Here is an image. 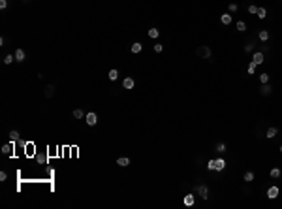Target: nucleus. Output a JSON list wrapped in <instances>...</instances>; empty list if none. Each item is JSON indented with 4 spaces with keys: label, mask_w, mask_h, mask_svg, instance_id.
I'll list each match as a JSON object with an SVG mask.
<instances>
[{
    "label": "nucleus",
    "mask_w": 282,
    "mask_h": 209,
    "mask_svg": "<svg viewBox=\"0 0 282 209\" xmlns=\"http://www.w3.org/2000/svg\"><path fill=\"white\" fill-rule=\"evenodd\" d=\"M196 53H197V57H199V59L207 60V59H211L213 51H211V47H209V45H199V47L196 49Z\"/></svg>",
    "instance_id": "nucleus-1"
},
{
    "label": "nucleus",
    "mask_w": 282,
    "mask_h": 209,
    "mask_svg": "<svg viewBox=\"0 0 282 209\" xmlns=\"http://www.w3.org/2000/svg\"><path fill=\"white\" fill-rule=\"evenodd\" d=\"M263 60H265V57H263V53L261 51H256L254 55H252V62L258 66V64H263Z\"/></svg>",
    "instance_id": "nucleus-2"
},
{
    "label": "nucleus",
    "mask_w": 282,
    "mask_h": 209,
    "mask_svg": "<svg viewBox=\"0 0 282 209\" xmlns=\"http://www.w3.org/2000/svg\"><path fill=\"white\" fill-rule=\"evenodd\" d=\"M85 119H87V124H89V126H94V124L98 123V115L92 113V111H90V113H87Z\"/></svg>",
    "instance_id": "nucleus-3"
},
{
    "label": "nucleus",
    "mask_w": 282,
    "mask_h": 209,
    "mask_svg": "<svg viewBox=\"0 0 282 209\" xmlns=\"http://www.w3.org/2000/svg\"><path fill=\"white\" fill-rule=\"evenodd\" d=\"M122 87H124L126 91H132V89L135 87V81L132 77H124V79H122Z\"/></svg>",
    "instance_id": "nucleus-4"
},
{
    "label": "nucleus",
    "mask_w": 282,
    "mask_h": 209,
    "mask_svg": "<svg viewBox=\"0 0 282 209\" xmlns=\"http://www.w3.org/2000/svg\"><path fill=\"white\" fill-rule=\"evenodd\" d=\"M278 192H280V190H278V186H269V190H267V198H269V200H275V198H277V196H278Z\"/></svg>",
    "instance_id": "nucleus-5"
},
{
    "label": "nucleus",
    "mask_w": 282,
    "mask_h": 209,
    "mask_svg": "<svg viewBox=\"0 0 282 209\" xmlns=\"http://www.w3.org/2000/svg\"><path fill=\"white\" fill-rule=\"evenodd\" d=\"M196 190L199 192V196H201L203 200H207V198H209V188H207L205 185H199V186H197V188H196Z\"/></svg>",
    "instance_id": "nucleus-6"
},
{
    "label": "nucleus",
    "mask_w": 282,
    "mask_h": 209,
    "mask_svg": "<svg viewBox=\"0 0 282 209\" xmlns=\"http://www.w3.org/2000/svg\"><path fill=\"white\" fill-rule=\"evenodd\" d=\"M15 62H23V60L27 59V53H25V51L23 49H15Z\"/></svg>",
    "instance_id": "nucleus-7"
},
{
    "label": "nucleus",
    "mask_w": 282,
    "mask_h": 209,
    "mask_svg": "<svg viewBox=\"0 0 282 209\" xmlns=\"http://www.w3.org/2000/svg\"><path fill=\"white\" fill-rule=\"evenodd\" d=\"M271 91H273V89H271V85H269V83H263V85H261V89H260V94H261V96H269V94H271Z\"/></svg>",
    "instance_id": "nucleus-8"
},
{
    "label": "nucleus",
    "mask_w": 282,
    "mask_h": 209,
    "mask_svg": "<svg viewBox=\"0 0 282 209\" xmlns=\"http://www.w3.org/2000/svg\"><path fill=\"white\" fill-rule=\"evenodd\" d=\"M184 205H186V207H192V205L194 204H196V198H194V196L192 194H186V196H184Z\"/></svg>",
    "instance_id": "nucleus-9"
},
{
    "label": "nucleus",
    "mask_w": 282,
    "mask_h": 209,
    "mask_svg": "<svg viewBox=\"0 0 282 209\" xmlns=\"http://www.w3.org/2000/svg\"><path fill=\"white\" fill-rule=\"evenodd\" d=\"M117 166H121V168H126V166H130V158H126V156H121V158H117Z\"/></svg>",
    "instance_id": "nucleus-10"
},
{
    "label": "nucleus",
    "mask_w": 282,
    "mask_h": 209,
    "mask_svg": "<svg viewBox=\"0 0 282 209\" xmlns=\"http://www.w3.org/2000/svg\"><path fill=\"white\" fill-rule=\"evenodd\" d=\"M43 94H45V98H53V96H55V85H47Z\"/></svg>",
    "instance_id": "nucleus-11"
},
{
    "label": "nucleus",
    "mask_w": 282,
    "mask_h": 209,
    "mask_svg": "<svg viewBox=\"0 0 282 209\" xmlns=\"http://www.w3.org/2000/svg\"><path fill=\"white\" fill-rule=\"evenodd\" d=\"M224 168H226V160H224V158H218V160H216V168H215V172H222Z\"/></svg>",
    "instance_id": "nucleus-12"
},
{
    "label": "nucleus",
    "mask_w": 282,
    "mask_h": 209,
    "mask_svg": "<svg viewBox=\"0 0 282 209\" xmlns=\"http://www.w3.org/2000/svg\"><path fill=\"white\" fill-rule=\"evenodd\" d=\"M13 141H11V143H6L4 147H2V153H4V155H9V153H11V151H13Z\"/></svg>",
    "instance_id": "nucleus-13"
},
{
    "label": "nucleus",
    "mask_w": 282,
    "mask_h": 209,
    "mask_svg": "<svg viewBox=\"0 0 282 209\" xmlns=\"http://www.w3.org/2000/svg\"><path fill=\"white\" fill-rule=\"evenodd\" d=\"M72 115H73V119H83V117H85V111L77 108V109H73V111H72Z\"/></svg>",
    "instance_id": "nucleus-14"
},
{
    "label": "nucleus",
    "mask_w": 282,
    "mask_h": 209,
    "mask_svg": "<svg viewBox=\"0 0 282 209\" xmlns=\"http://www.w3.org/2000/svg\"><path fill=\"white\" fill-rule=\"evenodd\" d=\"M220 21H222V25H231L233 19H231V15H229V13H224L222 17H220Z\"/></svg>",
    "instance_id": "nucleus-15"
},
{
    "label": "nucleus",
    "mask_w": 282,
    "mask_h": 209,
    "mask_svg": "<svg viewBox=\"0 0 282 209\" xmlns=\"http://www.w3.org/2000/svg\"><path fill=\"white\" fill-rule=\"evenodd\" d=\"M277 134H278V130H277L275 126H269V128H267V138H269V140H271V138H275Z\"/></svg>",
    "instance_id": "nucleus-16"
},
{
    "label": "nucleus",
    "mask_w": 282,
    "mask_h": 209,
    "mask_svg": "<svg viewBox=\"0 0 282 209\" xmlns=\"http://www.w3.org/2000/svg\"><path fill=\"white\" fill-rule=\"evenodd\" d=\"M141 49H143V45H141L139 41H135V43H132V53H141Z\"/></svg>",
    "instance_id": "nucleus-17"
},
{
    "label": "nucleus",
    "mask_w": 282,
    "mask_h": 209,
    "mask_svg": "<svg viewBox=\"0 0 282 209\" xmlns=\"http://www.w3.org/2000/svg\"><path fill=\"white\" fill-rule=\"evenodd\" d=\"M107 77L111 79V81H117V77H119V70H109Z\"/></svg>",
    "instance_id": "nucleus-18"
},
{
    "label": "nucleus",
    "mask_w": 282,
    "mask_h": 209,
    "mask_svg": "<svg viewBox=\"0 0 282 209\" xmlns=\"http://www.w3.org/2000/svg\"><path fill=\"white\" fill-rule=\"evenodd\" d=\"M9 140L13 141V143H17V141H19V132L17 130H11V132H9Z\"/></svg>",
    "instance_id": "nucleus-19"
},
{
    "label": "nucleus",
    "mask_w": 282,
    "mask_h": 209,
    "mask_svg": "<svg viewBox=\"0 0 282 209\" xmlns=\"http://www.w3.org/2000/svg\"><path fill=\"white\" fill-rule=\"evenodd\" d=\"M258 38H260L261 41H267V40H269V32H267V30H260V34H258Z\"/></svg>",
    "instance_id": "nucleus-20"
},
{
    "label": "nucleus",
    "mask_w": 282,
    "mask_h": 209,
    "mask_svg": "<svg viewBox=\"0 0 282 209\" xmlns=\"http://www.w3.org/2000/svg\"><path fill=\"white\" fill-rule=\"evenodd\" d=\"M256 15H258L260 19H265V17H267V9H265V8H258V13H256Z\"/></svg>",
    "instance_id": "nucleus-21"
},
{
    "label": "nucleus",
    "mask_w": 282,
    "mask_h": 209,
    "mask_svg": "<svg viewBox=\"0 0 282 209\" xmlns=\"http://www.w3.org/2000/svg\"><path fill=\"white\" fill-rule=\"evenodd\" d=\"M245 181L246 183H252V181H254V172H246L245 173Z\"/></svg>",
    "instance_id": "nucleus-22"
},
{
    "label": "nucleus",
    "mask_w": 282,
    "mask_h": 209,
    "mask_svg": "<svg viewBox=\"0 0 282 209\" xmlns=\"http://www.w3.org/2000/svg\"><path fill=\"white\" fill-rule=\"evenodd\" d=\"M15 62V55H6L4 57V64H11Z\"/></svg>",
    "instance_id": "nucleus-23"
},
{
    "label": "nucleus",
    "mask_w": 282,
    "mask_h": 209,
    "mask_svg": "<svg viewBox=\"0 0 282 209\" xmlns=\"http://www.w3.org/2000/svg\"><path fill=\"white\" fill-rule=\"evenodd\" d=\"M149 36L151 38H158L160 36V30H158V28H151V30H149Z\"/></svg>",
    "instance_id": "nucleus-24"
},
{
    "label": "nucleus",
    "mask_w": 282,
    "mask_h": 209,
    "mask_svg": "<svg viewBox=\"0 0 282 209\" xmlns=\"http://www.w3.org/2000/svg\"><path fill=\"white\" fill-rule=\"evenodd\" d=\"M237 30L239 32H245L246 30V23H245V21H237Z\"/></svg>",
    "instance_id": "nucleus-25"
},
{
    "label": "nucleus",
    "mask_w": 282,
    "mask_h": 209,
    "mask_svg": "<svg viewBox=\"0 0 282 209\" xmlns=\"http://www.w3.org/2000/svg\"><path fill=\"white\" fill-rule=\"evenodd\" d=\"M271 177H273V179H278V177H280V170H278V168H273V170H271Z\"/></svg>",
    "instance_id": "nucleus-26"
},
{
    "label": "nucleus",
    "mask_w": 282,
    "mask_h": 209,
    "mask_svg": "<svg viewBox=\"0 0 282 209\" xmlns=\"http://www.w3.org/2000/svg\"><path fill=\"white\" fill-rule=\"evenodd\" d=\"M260 81H261V85H263V83H269V73L267 72H263L260 75Z\"/></svg>",
    "instance_id": "nucleus-27"
},
{
    "label": "nucleus",
    "mask_w": 282,
    "mask_h": 209,
    "mask_svg": "<svg viewBox=\"0 0 282 209\" xmlns=\"http://www.w3.org/2000/svg\"><path fill=\"white\" fill-rule=\"evenodd\" d=\"M215 168H216V160H209V162H207V170L215 172Z\"/></svg>",
    "instance_id": "nucleus-28"
},
{
    "label": "nucleus",
    "mask_w": 282,
    "mask_h": 209,
    "mask_svg": "<svg viewBox=\"0 0 282 209\" xmlns=\"http://www.w3.org/2000/svg\"><path fill=\"white\" fill-rule=\"evenodd\" d=\"M216 153H220V155L226 153V143H218V145H216Z\"/></svg>",
    "instance_id": "nucleus-29"
},
{
    "label": "nucleus",
    "mask_w": 282,
    "mask_h": 209,
    "mask_svg": "<svg viewBox=\"0 0 282 209\" xmlns=\"http://www.w3.org/2000/svg\"><path fill=\"white\" fill-rule=\"evenodd\" d=\"M246 72H248V73L252 75V73L256 72V64H254V62H250V64H248V68H246Z\"/></svg>",
    "instance_id": "nucleus-30"
},
{
    "label": "nucleus",
    "mask_w": 282,
    "mask_h": 209,
    "mask_svg": "<svg viewBox=\"0 0 282 209\" xmlns=\"http://www.w3.org/2000/svg\"><path fill=\"white\" fill-rule=\"evenodd\" d=\"M248 13H252V15H256V13H258V8H256V6H254V4H250V6H248Z\"/></svg>",
    "instance_id": "nucleus-31"
},
{
    "label": "nucleus",
    "mask_w": 282,
    "mask_h": 209,
    "mask_svg": "<svg viewBox=\"0 0 282 209\" xmlns=\"http://www.w3.org/2000/svg\"><path fill=\"white\" fill-rule=\"evenodd\" d=\"M252 49H254V43H252V41H248V43L245 45V51H246V53H250Z\"/></svg>",
    "instance_id": "nucleus-32"
},
{
    "label": "nucleus",
    "mask_w": 282,
    "mask_h": 209,
    "mask_svg": "<svg viewBox=\"0 0 282 209\" xmlns=\"http://www.w3.org/2000/svg\"><path fill=\"white\" fill-rule=\"evenodd\" d=\"M154 51H156V53H162V51H164V45H162V43H154Z\"/></svg>",
    "instance_id": "nucleus-33"
},
{
    "label": "nucleus",
    "mask_w": 282,
    "mask_h": 209,
    "mask_svg": "<svg viewBox=\"0 0 282 209\" xmlns=\"http://www.w3.org/2000/svg\"><path fill=\"white\" fill-rule=\"evenodd\" d=\"M8 8V0H0V9H6Z\"/></svg>",
    "instance_id": "nucleus-34"
},
{
    "label": "nucleus",
    "mask_w": 282,
    "mask_h": 209,
    "mask_svg": "<svg viewBox=\"0 0 282 209\" xmlns=\"http://www.w3.org/2000/svg\"><path fill=\"white\" fill-rule=\"evenodd\" d=\"M8 179V173L6 172H0V181H6Z\"/></svg>",
    "instance_id": "nucleus-35"
},
{
    "label": "nucleus",
    "mask_w": 282,
    "mask_h": 209,
    "mask_svg": "<svg viewBox=\"0 0 282 209\" xmlns=\"http://www.w3.org/2000/svg\"><path fill=\"white\" fill-rule=\"evenodd\" d=\"M237 8H239L237 4H229V11H237Z\"/></svg>",
    "instance_id": "nucleus-36"
},
{
    "label": "nucleus",
    "mask_w": 282,
    "mask_h": 209,
    "mask_svg": "<svg viewBox=\"0 0 282 209\" xmlns=\"http://www.w3.org/2000/svg\"><path fill=\"white\" fill-rule=\"evenodd\" d=\"M21 2H25V4H30L32 0H21Z\"/></svg>",
    "instance_id": "nucleus-37"
},
{
    "label": "nucleus",
    "mask_w": 282,
    "mask_h": 209,
    "mask_svg": "<svg viewBox=\"0 0 282 209\" xmlns=\"http://www.w3.org/2000/svg\"><path fill=\"white\" fill-rule=\"evenodd\" d=\"M280 153H282V145H280Z\"/></svg>",
    "instance_id": "nucleus-38"
}]
</instances>
